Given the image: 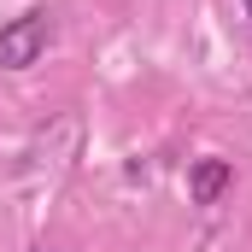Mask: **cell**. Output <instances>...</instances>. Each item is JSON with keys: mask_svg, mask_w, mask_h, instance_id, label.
<instances>
[{"mask_svg": "<svg viewBox=\"0 0 252 252\" xmlns=\"http://www.w3.org/2000/svg\"><path fill=\"white\" fill-rule=\"evenodd\" d=\"M35 252H47V247H35Z\"/></svg>", "mask_w": 252, "mask_h": 252, "instance_id": "cell-4", "label": "cell"}, {"mask_svg": "<svg viewBox=\"0 0 252 252\" xmlns=\"http://www.w3.org/2000/svg\"><path fill=\"white\" fill-rule=\"evenodd\" d=\"M229 188H235V164L229 158H199L188 170V199L193 205H217Z\"/></svg>", "mask_w": 252, "mask_h": 252, "instance_id": "cell-2", "label": "cell"}, {"mask_svg": "<svg viewBox=\"0 0 252 252\" xmlns=\"http://www.w3.org/2000/svg\"><path fill=\"white\" fill-rule=\"evenodd\" d=\"M53 47V12H24L0 30V70H30Z\"/></svg>", "mask_w": 252, "mask_h": 252, "instance_id": "cell-1", "label": "cell"}, {"mask_svg": "<svg viewBox=\"0 0 252 252\" xmlns=\"http://www.w3.org/2000/svg\"><path fill=\"white\" fill-rule=\"evenodd\" d=\"M247 24H252V0H247Z\"/></svg>", "mask_w": 252, "mask_h": 252, "instance_id": "cell-3", "label": "cell"}]
</instances>
